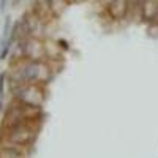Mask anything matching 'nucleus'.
<instances>
[{
  "label": "nucleus",
  "mask_w": 158,
  "mask_h": 158,
  "mask_svg": "<svg viewBox=\"0 0 158 158\" xmlns=\"http://www.w3.org/2000/svg\"><path fill=\"white\" fill-rule=\"evenodd\" d=\"M33 138V131L29 128V127H25L22 123L16 125V127H13L10 128V136L8 139L11 142H15L16 146H25V144H29Z\"/></svg>",
  "instance_id": "nucleus-1"
},
{
  "label": "nucleus",
  "mask_w": 158,
  "mask_h": 158,
  "mask_svg": "<svg viewBox=\"0 0 158 158\" xmlns=\"http://www.w3.org/2000/svg\"><path fill=\"white\" fill-rule=\"evenodd\" d=\"M41 74V63L38 62H29L22 70H19V77L25 84H33L40 79Z\"/></svg>",
  "instance_id": "nucleus-2"
},
{
  "label": "nucleus",
  "mask_w": 158,
  "mask_h": 158,
  "mask_svg": "<svg viewBox=\"0 0 158 158\" xmlns=\"http://www.w3.org/2000/svg\"><path fill=\"white\" fill-rule=\"evenodd\" d=\"M139 16L147 22L158 21V0H142L139 6Z\"/></svg>",
  "instance_id": "nucleus-3"
},
{
  "label": "nucleus",
  "mask_w": 158,
  "mask_h": 158,
  "mask_svg": "<svg viewBox=\"0 0 158 158\" xmlns=\"http://www.w3.org/2000/svg\"><path fill=\"white\" fill-rule=\"evenodd\" d=\"M106 8L112 19H125L128 15V0H112Z\"/></svg>",
  "instance_id": "nucleus-4"
},
{
  "label": "nucleus",
  "mask_w": 158,
  "mask_h": 158,
  "mask_svg": "<svg viewBox=\"0 0 158 158\" xmlns=\"http://www.w3.org/2000/svg\"><path fill=\"white\" fill-rule=\"evenodd\" d=\"M46 5H48L49 11H52L56 16H60L65 6L68 5V2L67 0H46Z\"/></svg>",
  "instance_id": "nucleus-5"
},
{
  "label": "nucleus",
  "mask_w": 158,
  "mask_h": 158,
  "mask_svg": "<svg viewBox=\"0 0 158 158\" xmlns=\"http://www.w3.org/2000/svg\"><path fill=\"white\" fill-rule=\"evenodd\" d=\"M3 81H5V74H0V95L3 94Z\"/></svg>",
  "instance_id": "nucleus-6"
},
{
  "label": "nucleus",
  "mask_w": 158,
  "mask_h": 158,
  "mask_svg": "<svg viewBox=\"0 0 158 158\" xmlns=\"http://www.w3.org/2000/svg\"><path fill=\"white\" fill-rule=\"evenodd\" d=\"M100 2H101V5H104V6H108L111 2H112V0H100Z\"/></svg>",
  "instance_id": "nucleus-7"
},
{
  "label": "nucleus",
  "mask_w": 158,
  "mask_h": 158,
  "mask_svg": "<svg viewBox=\"0 0 158 158\" xmlns=\"http://www.w3.org/2000/svg\"><path fill=\"white\" fill-rule=\"evenodd\" d=\"M68 3H76V2H79V0H67Z\"/></svg>",
  "instance_id": "nucleus-8"
}]
</instances>
